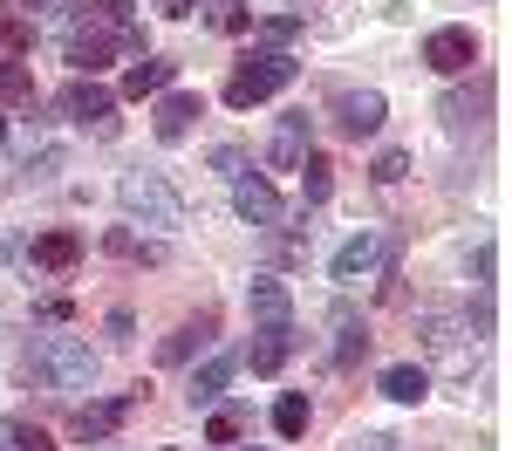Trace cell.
<instances>
[{
    "mask_svg": "<svg viewBox=\"0 0 512 451\" xmlns=\"http://www.w3.org/2000/svg\"><path fill=\"white\" fill-rule=\"evenodd\" d=\"M21 7H28V14H21L28 28H55V21H69V14H82V0H21Z\"/></svg>",
    "mask_w": 512,
    "mask_h": 451,
    "instance_id": "obj_26",
    "label": "cell"
},
{
    "mask_svg": "<svg viewBox=\"0 0 512 451\" xmlns=\"http://www.w3.org/2000/svg\"><path fill=\"white\" fill-rule=\"evenodd\" d=\"M123 55H144V28H103V21H89V14L76 21V35H69L76 76H96V69H110Z\"/></svg>",
    "mask_w": 512,
    "mask_h": 451,
    "instance_id": "obj_4",
    "label": "cell"
},
{
    "mask_svg": "<svg viewBox=\"0 0 512 451\" xmlns=\"http://www.w3.org/2000/svg\"><path fill=\"white\" fill-rule=\"evenodd\" d=\"M233 369H239V356H205V363L192 369V410H212L219 397H226V383H233Z\"/></svg>",
    "mask_w": 512,
    "mask_h": 451,
    "instance_id": "obj_15",
    "label": "cell"
},
{
    "mask_svg": "<svg viewBox=\"0 0 512 451\" xmlns=\"http://www.w3.org/2000/svg\"><path fill=\"white\" fill-rule=\"evenodd\" d=\"M0 451H55V438H48V431H35V424L0 417Z\"/></svg>",
    "mask_w": 512,
    "mask_h": 451,
    "instance_id": "obj_23",
    "label": "cell"
},
{
    "mask_svg": "<svg viewBox=\"0 0 512 451\" xmlns=\"http://www.w3.org/2000/svg\"><path fill=\"white\" fill-rule=\"evenodd\" d=\"M246 438V410H219L212 404V417H205V445H239Z\"/></svg>",
    "mask_w": 512,
    "mask_h": 451,
    "instance_id": "obj_24",
    "label": "cell"
},
{
    "mask_svg": "<svg viewBox=\"0 0 512 451\" xmlns=\"http://www.w3.org/2000/svg\"><path fill=\"white\" fill-rule=\"evenodd\" d=\"M301 28H308V14H267V21H260V35H267V48H287V41L301 35Z\"/></svg>",
    "mask_w": 512,
    "mask_h": 451,
    "instance_id": "obj_29",
    "label": "cell"
},
{
    "mask_svg": "<svg viewBox=\"0 0 512 451\" xmlns=\"http://www.w3.org/2000/svg\"><path fill=\"white\" fill-rule=\"evenodd\" d=\"M130 410H137V390H123V397H96V404H82L76 417H69V431H76V438H110Z\"/></svg>",
    "mask_w": 512,
    "mask_h": 451,
    "instance_id": "obj_12",
    "label": "cell"
},
{
    "mask_svg": "<svg viewBox=\"0 0 512 451\" xmlns=\"http://www.w3.org/2000/svg\"><path fill=\"white\" fill-rule=\"evenodd\" d=\"M0 137H7V117H0Z\"/></svg>",
    "mask_w": 512,
    "mask_h": 451,
    "instance_id": "obj_37",
    "label": "cell"
},
{
    "mask_svg": "<svg viewBox=\"0 0 512 451\" xmlns=\"http://www.w3.org/2000/svg\"><path fill=\"white\" fill-rule=\"evenodd\" d=\"M192 123H198V96H192V89H164L158 110H151V130H158L164 144H178Z\"/></svg>",
    "mask_w": 512,
    "mask_h": 451,
    "instance_id": "obj_14",
    "label": "cell"
},
{
    "mask_svg": "<svg viewBox=\"0 0 512 451\" xmlns=\"http://www.w3.org/2000/svg\"><path fill=\"white\" fill-rule=\"evenodd\" d=\"M62 171V151H41V158H28V178H55Z\"/></svg>",
    "mask_w": 512,
    "mask_h": 451,
    "instance_id": "obj_35",
    "label": "cell"
},
{
    "mask_svg": "<svg viewBox=\"0 0 512 451\" xmlns=\"http://www.w3.org/2000/svg\"><path fill=\"white\" fill-rule=\"evenodd\" d=\"M294 69H301V62H294L287 48H253L233 76H226V103H233V110H253V103L280 96V89L294 82Z\"/></svg>",
    "mask_w": 512,
    "mask_h": 451,
    "instance_id": "obj_2",
    "label": "cell"
},
{
    "mask_svg": "<svg viewBox=\"0 0 512 451\" xmlns=\"http://www.w3.org/2000/svg\"><path fill=\"white\" fill-rule=\"evenodd\" d=\"M178 82V62H164V55H144V62H130V76H123V96H164Z\"/></svg>",
    "mask_w": 512,
    "mask_h": 451,
    "instance_id": "obj_17",
    "label": "cell"
},
{
    "mask_svg": "<svg viewBox=\"0 0 512 451\" xmlns=\"http://www.w3.org/2000/svg\"><path fill=\"white\" fill-rule=\"evenodd\" d=\"M205 342H212V315H198V322H185L178 328V335H164V363H185V356H192V349H205Z\"/></svg>",
    "mask_w": 512,
    "mask_h": 451,
    "instance_id": "obj_21",
    "label": "cell"
},
{
    "mask_svg": "<svg viewBox=\"0 0 512 451\" xmlns=\"http://www.w3.org/2000/svg\"><path fill=\"white\" fill-rule=\"evenodd\" d=\"M76 260H82V233H69V226H55V233L35 240V267L41 274H69Z\"/></svg>",
    "mask_w": 512,
    "mask_h": 451,
    "instance_id": "obj_18",
    "label": "cell"
},
{
    "mask_svg": "<svg viewBox=\"0 0 512 451\" xmlns=\"http://www.w3.org/2000/svg\"><path fill=\"white\" fill-rule=\"evenodd\" d=\"M28 363H35V383H48V390H89L96 383V349L82 335H41Z\"/></svg>",
    "mask_w": 512,
    "mask_h": 451,
    "instance_id": "obj_3",
    "label": "cell"
},
{
    "mask_svg": "<svg viewBox=\"0 0 512 451\" xmlns=\"http://www.w3.org/2000/svg\"><path fill=\"white\" fill-rule=\"evenodd\" d=\"M212 171L239 178V171H246V151H239V144H219V151H212Z\"/></svg>",
    "mask_w": 512,
    "mask_h": 451,
    "instance_id": "obj_33",
    "label": "cell"
},
{
    "mask_svg": "<svg viewBox=\"0 0 512 451\" xmlns=\"http://www.w3.org/2000/svg\"><path fill=\"white\" fill-rule=\"evenodd\" d=\"M117 205L130 212V219L158 226V233L185 226V192H178L164 171H123V178H117Z\"/></svg>",
    "mask_w": 512,
    "mask_h": 451,
    "instance_id": "obj_1",
    "label": "cell"
},
{
    "mask_svg": "<svg viewBox=\"0 0 512 451\" xmlns=\"http://www.w3.org/2000/svg\"><path fill=\"white\" fill-rule=\"evenodd\" d=\"M55 110H62L69 123H82V130H96V137H117V96H110L96 76H76L62 96H55Z\"/></svg>",
    "mask_w": 512,
    "mask_h": 451,
    "instance_id": "obj_5",
    "label": "cell"
},
{
    "mask_svg": "<svg viewBox=\"0 0 512 451\" xmlns=\"http://www.w3.org/2000/svg\"><path fill=\"white\" fill-rule=\"evenodd\" d=\"M424 62H431L437 76H465L478 62V35L472 28H431L424 35Z\"/></svg>",
    "mask_w": 512,
    "mask_h": 451,
    "instance_id": "obj_9",
    "label": "cell"
},
{
    "mask_svg": "<svg viewBox=\"0 0 512 451\" xmlns=\"http://www.w3.org/2000/svg\"><path fill=\"white\" fill-rule=\"evenodd\" d=\"M0 103H35V76L21 62H0Z\"/></svg>",
    "mask_w": 512,
    "mask_h": 451,
    "instance_id": "obj_28",
    "label": "cell"
},
{
    "mask_svg": "<svg viewBox=\"0 0 512 451\" xmlns=\"http://www.w3.org/2000/svg\"><path fill=\"white\" fill-rule=\"evenodd\" d=\"M383 117H390L383 89H342V96H335V130H342V137H355V144H362V137H376V130H383Z\"/></svg>",
    "mask_w": 512,
    "mask_h": 451,
    "instance_id": "obj_7",
    "label": "cell"
},
{
    "mask_svg": "<svg viewBox=\"0 0 512 451\" xmlns=\"http://www.w3.org/2000/svg\"><path fill=\"white\" fill-rule=\"evenodd\" d=\"M233 212L246 219V226H260V233H274L280 219H287L280 192L267 185V178H253V171H239V178H233Z\"/></svg>",
    "mask_w": 512,
    "mask_h": 451,
    "instance_id": "obj_8",
    "label": "cell"
},
{
    "mask_svg": "<svg viewBox=\"0 0 512 451\" xmlns=\"http://www.w3.org/2000/svg\"><path fill=\"white\" fill-rule=\"evenodd\" d=\"M82 14L103 21V28H137V7L130 0H82Z\"/></svg>",
    "mask_w": 512,
    "mask_h": 451,
    "instance_id": "obj_27",
    "label": "cell"
},
{
    "mask_svg": "<svg viewBox=\"0 0 512 451\" xmlns=\"http://www.w3.org/2000/svg\"><path fill=\"white\" fill-rule=\"evenodd\" d=\"M308 137H315V117H308V110H287V117L274 123V137H267V164H274V171H294V164L308 158Z\"/></svg>",
    "mask_w": 512,
    "mask_h": 451,
    "instance_id": "obj_10",
    "label": "cell"
},
{
    "mask_svg": "<svg viewBox=\"0 0 512 451\" xmlns=\"http://www.w3.org/2000/svg\"><path fill=\"white\" fill-rule=\"evenodd\" d=\"M274 431L280 438H301V431H308V397H301V390H287L274 404Z\"/></svg>",
    "mask_w": 512,
    "mask_h": 451,
    "instance_id": "obj_25",
    "label": "cell"
},
{
    "mask_svg": "<svg viewBox=\"0 0 512 451\" xmlns=\"http://www.w3.org/2000/svg\"><path fill=\"white\" fill-rule=\"evenodd\" d=\"M246 315H253V322H294L287 281H280V274H253V281H246Z\"/></svg>",
    "mask_w": 512,
    "mask_h": 451,
    "instance_id": "obj_13",
    "label": "cell"
},
{
    "mask_svg": "<svg viewBox=\"0 0 512 451\" xmlns=\"http://www.w3.org/2000/svg\"><path fill=\"white\" fill-rule=\"evenodd\" d=\"M219 28H226V35H246V28H253V14H246V7H219Z\"/></svg>",
    "mask_w": 512,
    "mask_h": 451,
    "instance_id": "obj_34",
    "label": "cell"
},
{
    "mask_svg": "<svg viewBox=\"0 0 512 451\" xmlns=\"http://www.w3.org/2000/svg\"><path fill=\"white\" fill-rule=\"evenodd\" d=\"M294 171H301V192H308V205H321L328 192H335V164L321 158V151H308V158L294 164Z\"/></svg>",
    "mask_w": 512,
    "mask_h": 451,
    "instance_id": "obj_22",
    "label": "cell"
},
{
    "mask_svg": "<svg viewBox=\"0 0 512 451\" xmlns=\"http://www.w3.org/2000/svg\"><path fill=\"white\" fill-rule=\"evenodd\" d=\"M403 171H410V158H403V151H383V158H376V171H369V178H376V185H396V178H403Z\"/></svg>",
    "mask_w": 512,
    "mask_h": 451,
    "instance_id": "obj_32",
    "label": "cell"
},
{
    "mask_svg": "<svg viewBox=\"0 0 512 451\" xmlns=\"http://www.w3.org/2000/svg\"><path fill=\"white\" fill-rule=\"evenodd\" d=\"M485 103H492L485 82H478V89H451V96L437 103V117H444V130H478V123H485Z\"/></svg>",
    "mask_w": 512,
    "mask_h": 451,
    "instance_id": "obj_16",
    "label": "cell"
},
{
    "mask_svg": "<svg viewBox=\"0 0 512 451\" xmlns=\"http://www.w3.org/2000/svg\"><path fill=\"white\" fill-rule=\"evenodd\" d=\"M362 349H369V335H362V322H342V328H335V363H342V369H349L355 356H362Z\"/></svg>",
    "mask_w": 512,
    "mask_h": 451,
    "instance_id": "obj_30",
    "label": "cell"
},
{
    "mask_svg": "<svg viewBox=\"0 0 512 451\" xmlns=\"http://www.w3.org/2000/svg\"><path fill=\"white\" fill-rule=\"evenodd\" d=\"M103 253H117V260H144V267H164V240H137L130 226H110V233H103Z\"/></svg>",
    "mask_w": 512,
    "mask_h": 451,
    "instance_id": "obj_20",
    "label": "cell"
},
{
    "mask_svg": "<svg viewBox=\"0 0 512 451\" xmlns=\"http://www.w3.org/2000/svg\"><path fill=\"white\" fill-rule=\"evenodd\" d=\"M396 253V233H355V240H342L335 246V260H328V274L342 287H355V281H369L383 260Z\"/></svg>",
    "mask_w": 512,
    "mask_h": 451,
    "instance_id": "obj_6",
    "label": "cell"
},
{
    "mask_svg": "<svg viewBox=\"0 0 512 451\" xmlns=\"http://www.w3.org/2000/svg\"><path fill=\"white\" fill-rule=\"evenodd\" d=\"M383 397H390V404H424V397H431V369H417V363L383 369Z\"/></svg>",
    "mask_w": 512,
    "mask_h": 451,
    "instance_id": "obj_19",
    "label": "cell"
},
{
    "mask_svg": "<svg viewBox=\"0 0 512 451\" xmlns=\"http://www.w3.org/2000/svg\"><path fill=\"white\" fill-rule=\"evenodd\" d=\"M158 14L164 21H192V0H158Z\"/></svg>",
    "mask_w": 512,
    "mask_h": 451,
    "instance_id": "obj_36",
    "label": "cell"
},
{
    "mask_svg": "<svg viewBox=\"0 0 512 451\" xmlns=\"http://www.w3.org/2000/svg\"><path fill=\"white\" fill-rule=\"evenodd\" d=\"M287 356H294V322H260V328H253V342H246V356H239V363H253L260 376H274V369L287 363Z\"/></svg>",
    "mask_w": 512,
    "mask_h": 451,
    "instance_id": "obj_11",
    "label": "cell"
},
{
    "mask_svg": "<svg viewBox=\"0 0 512 451\" xmlns=\"http://www.w3.org/2000/svg\"><path fill=\"white\" fill-rule=\"evenodd\" d=\"M424 342H431V349H451V342H458V322H451V315H424Z\"/></svg>",
    "mask_w": 512,
    "mask_h": 451,
    "instance_id": "obj_31",
    "label": "cell"
}]
</instances>
